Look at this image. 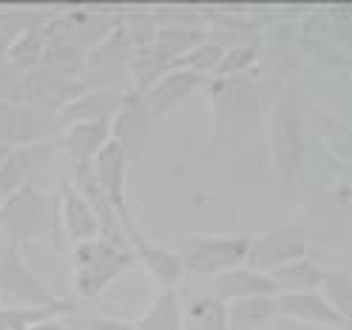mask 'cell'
I'll return each instance as SVG.
<instances>
[{"label":"cell","instance_id":"cell-19","mask_svg":"<svg viewBox=\"0 0 352 330\" xmlns=\"http://www.w3.org/2000/svg\"><path fill=\"white\" fill-rule=\"evenodd\" d=\"M281 311L304 322H321V324H341V313L333 311L321 296L316 293H298V296H284Z\"/></svg>","mask_w":352,"mask_h":330},{"label":"cell","instance_id":"cell-28","mask_svg":"<svg viewBox=\"0 0 352 330\" xmlns=\"http://www.w3.org/2000/svg\"><path fill=\"white\" fill-rule=\"evenodd\" d=\"M9 148H12V145H6V143H0V165H3V160H6V154H9Z\"/></svg>","mask_w":352,"mask_h":330},{"label":"cell","instance_id":"cell-15","mask_svg":"<svg viewBox=\"0 0 352 330\" xmlns=\"http://www.w3.org/2000/svg\"><path fill=\"white\" fill-rule=\"evenodd\" d=\"M216 291L219 296L239 302V299H256V296L276 291V282L256 271H225L216 279Z\"/></svg>","mask_w":352,"mask_h":330},{"label":"cell","instance_id":"cell-29","mask_svg":"<svg viewBox=\"0 0 352 330\" xmlns=\"http://www.w3.org/2000/svg\"><path fill=\"white\" fill-rule=\"evenodd\" d=\"M0 108H6V105H0Z\"/></svg>","mask_w":352,"mask_h":330},{"label":"cell","instance_id":"cell-24","mask_svg":"<svg viewBox=\"0 0 352 330\" xmlns=\"http://www.w3.org/2000/svg\"><path fill=\"white\" fill-rule=\"evenodd\" d=\"M225 313L216 302H199L188 313V330H222Z\"/></svg>","mask_w":352,"mask_h":330},{"label":"cell","instance_id":"cell-21","mask_svg":"<svg viewBox=\"0 0 352 330\" xmlns=\"http://www.w3.org/2000/svg\"><path fill=\"white\" fill-rule=\"evenodd\" d=\"M273 313V302H267L264 296L256 299H239L230 307V327L233 330H250L261 322H267V316Z\"/></svg>","mask_w":352,"mask_h":330},{"label":"cell","instance_id":"cell-22","mask_svg":"<svg viewBox=\"0 0 352 330\" xmlns=\"http://www.w3.org/2000/svg\"><path fill=\"white\" fill-rule=\"evenodd\" d=\"M0 105H26V69L0 57Z\"/></svg>","mask_w":352,"mask_h":330},{"label":"cell","instance_id":"cell-14","mask_svg":"<svg viewBox=\"0 0 352 330\" xmlns=\"http://www.w3.org/2000/svg\"><path fill=\"white\" fill-rule=\"evenodd\" d=\"M54 17V14H52ZM49 17V20H52ZM49 20H43V23H34L29 26L26 32H20L6 49V60L14 63L17 69H37L40 65V57L49 46Z\"/></svg>","mask_w":352,"mask_h":330},{"label":"cell","instance_id":"cell-6","mask_svg":"<svg viewBox=\"0 0 352 330\" xmlns=\"http://www.w3.org/2000/svg\"><path fill=\"white\" fill-rule=\"evenodd\" d=\"M125 154L120 151V145L114 140H108L105 148L94 157L91 168H94V177L100 183V188L105 191V196L111 200L117 216H120V225L128 231L134 228V219L128 214V205H125Z\"/></svg>","mask_w":352,"mask_h":330},{"label":"cell","instance_id":"cell-17","mask_svg":"<svg viewBox=\"0 0 352 330\" xmlns=\"http://www.w3.org/2000/svg\"><path fill=\"white\" fill-rule=\"evenodd\" d=\"M199 83V77L196 74H188V72H173V74H165L160 83H153L151 89H148V108H151V114L153 117H160L162 112H168V108L173 103H179L193 85Z\"/></svg>","mask_w":352,"mask_h":330},{"label":"cell","instance_id":"cell-8","mask_svg":"<svg viewBox=\"0 0 352 330\" xmlns=\"http://www.w3.org/2000/svg\"><path fill=\"white\" fill-rule=\"evenodd\" d=\"M52 151H54V143H49V140L9 148L3 165H0V200L14 194L17 188L34 183L37 168L46 163V157Z\"/></svg>","mask_w":352,"mask_h":330},{"label":"cell","instance_id":"cell-27","mask_svg":"<svg viewBox=\"0 0 352 330\" xmlns=\"http://www.w3.org/2000/svg\"><path fill=\"white\" fill-rule=\"evenodd\" d=\"M29 330H74V327L65 324L63 319H49V322H40V324H34V327H29Z\"/></svg>","mask_w":352,"mask_h":330},{"label":"cell","instance_id":"cell-23","mask_svg":"<svg viewBox=\"0 0 352 330\" xmlns=\"http://www.w3.org/2000/svg\"><path fill=\"white\" fill-rule=\"evenodd\" d=\"M324 279V274L318 268H313L310 262H296V265L287 268H278L276 271V285H293V288H310V285H318Z\"/></svg>","mask_w":352,"mask_h":330},{"label":"cell","instance_id":"cell-9","mask_svg":"<svg viewBox=\"0 0 352 330\" xmlns=\"http://www.w3.org/2000/svg\"><path fill=\"white\" fill-rule=\"evenodd\" d=\"M54 208H57L60 228L65 231V236H69L74 245H77V242H85V239L100 236L97 216H94L91 205L82 200V194H80L74 185H69V183L60 185V194H57Z\"/></svg>","mask_w":352,"mask_h":330},{"label":"cell","instance_id":"cell-5","mask_svg":"<svg viewBox=\"0 0 352 330\" xmlns=\"http://www.w3.org/2000/svg\"><path fill=\"white\" fill-rule=\"evenodd\" d=\"M151 108L140 94H122L120 108L111 117V140L120 145L125 160H140L145 151V137L151 128Z\"/></svg>","mask_w":352,"mask_h":330},{"label":"cell","instance_id":"cell-7","mask_svg":"<svg viewBox=\"0 0 352 330\" xmlns=\"http://www.w3.org/2000/svg\"><path fill=\"white\" fill-rule=\"evenodd\" d=\"M248 251V239H188V268L193 274H219L241 262Z\"/></svg>","mask_w":352,"mask_h":330},{"label":"cell","instance_id":"cell-18","mask_svg":"<svg viewBox=\"0 0 352 330\" xmlns=\"http://www.w3.org/2000/svg\"><path fill=\"white\" fill-rule=\"evenodd\" d=\"M85 57H88V49H80L74 43H63V40H49L46 52L40 57V65L60 77L77 80L80 72L85 69Z\"/></svg>","mask_w":352,"mask_h":330},{"label":"cell","instance_id":"cell-10","mask_svg":"<svg viewBox=\"0 0 352 330\" xmlns=\"http://www.w3.org/2000/svg\"><path fill=\"white\" fill-rule=\"evenodd\" d=\"M108 140H111V120L74 123L60 131V140L54 143V148L65 151L77 165H88L94 163V157L105 148Z\"/></svg>","mask_w":352,"mask_h":330},{"label":"cell","instance_id":"cell-3","mask_svg":"<svg viewBox=\"0 0 352 330\" xmlns=\"http://www.w3.org/2000/svg\"><path fill=\"white\" fill-rule=\"evenodd\" d=\"M60 296L43 282L23 256V245L0 242V305H52Z\"/></svg>","mask_w":352,"mask_h":330},{"label":"cell","instance_id":"cell-16","mask_svg":"<svg viewBox=\"0 0 352 330\" xmlns=\"http://www.w3.org/2000/svg\"><path fill=\"white\" fill-rule=\"evenodd\" d=\"M128 236H131V242H134L137 256L148 265V271L157 276V279L165 285V288H170V285L179 279V274H182L179 256H173V254H168V251H162V248H153L151 242H145V239L137 234V228H128Z\"/></svg>","mask_w":352,"mask_h":330},{"label":"cell","instance_id":"cell-11","mask_svg":"<svg viewBox=\"0 0 352 330\" xmlns=\"http://www.w3.org/2000/svg\"><path fill=\"white\" fill-rule=\"evenodd\" d=\"M304 254V231L301 228H276L261 236L248 251L253 268H284L287 262Z\"/></svg>","mask_w":352,"mask_h":330},{"label":"cell","instance_id":"cell-4","mask_svg":"<svg viewBox=\"0 0 352 330\" xmlns=\"http://www.w3.org/2000/svg\"><path fill=\"white\" fill-rule=\"evenodd\" d=\"M88 89L85 83L72 80V77H60L49 69H29L26 72V105L37 108V112L57 117L72 100H77Z\"/></svg>","mask_w":352,"mask_h":330},{"label":"cell","instance_id":"cell-25","mask_svg":"<svg viewBox=\"0 0 352 330\" xmlns=\"http://www.w3.org/2000/svg\"><path fill=\"white\" fill-rule=\"evenodd\" d=\"M324 282H327V293L336 302V307L344 316L352 319V282L344 274H329L324 276Z\"/></svg>","mask_w":352,"mask_h":330},{"label":"cell","instance_id":"cell-2","mask_svg":"<svg viewBox=\"0 0 352 330\" xmlns=\"http://www.w3.org/2000/svg\"><path fill=\"white\" fill-rule=\"evenodd\" d=\"M52 216L54 203H49V196L40 191L37 183H29L0 200V239L23 245L26 239L46 234Z\"/></svg>","mask_w":352,"mask_h":330},{"label":"cell","instance_id":"cell-20","mask_svg":"<svg viewBox=\"0 0 352 330\" xmlns=\"http://www.w3.org/2000/svg\"><path fill=\"white\" fill-rule=\"evenodd\" d=\"M134 327L137 330H182V316H179V305H176L173 291L165 288Z\"/></svg>","mask_w":352,"mask_h":330},{"label":"cell","instance_id":"cell-12","mask_svg":"<svg viewBox=\"0 0 352 330\" xmlns=\"http://www.w3.org/2000/svg\"><path fill=\"white\" fill-rule=\"evenodd\" d=\"M122 94L108 92V89H85L77 100H72L69 105L57 114V125H74V123H100V120H111L114 112L120 108Z\"/></svg>","mask_w":352,"mask_h":330},{"label":"cell","instance_id":"cell-26","mask_svg":"<svg viewBox=\"0 0 352 330\" xmlns=\"http://www.w3.org/2000/svg\"><path fill=\"white\" fill-rule=\"evenodd\" d=\"M82 330H137L134 324L120 322V319H108V316H97L91 322H82Z\"/></svg>","mask_w":352,"mask_h":330},{"label":"cell","instance_id":"cell-1","mask_svg":"<svg viewBox=\"0 0 352 330\" xmlns=\"http://www.w3.org/2000/svg\"><path fill=\"white\" fill-rule=\"evenodd\" d=\"M134 265V254L108 236H94L74 245V288L80 296L91 299L105 285H111L120 274Z\"/></svg>","mask_w":352,"mask_h":330},{"label":"cell","instance_id":"cell-13","mask_svg":"<svg viewBox=\"0 0 352 330\" xmlns=\"http://www.w3.org/2000/svg\"><path fill=\"white\" fill-rule=\"evenodd\" d=\"M72 311H74V302L63 296L52 305H9V307L0 305V330H29L40 322L63 319Z\"/></svg>","mask_w":352,"mask_h":330}]
</instances>
